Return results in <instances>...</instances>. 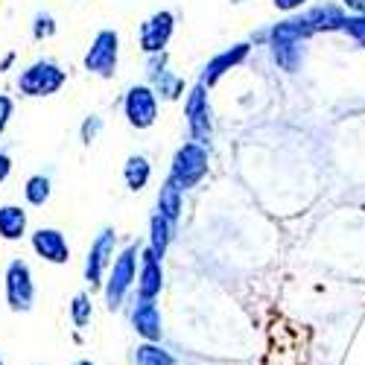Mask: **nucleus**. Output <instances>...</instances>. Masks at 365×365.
I'll return each instance as SVG.
<instances>
[{
	"mask_svg": "<svg viewBox=\"0 0 365 365\" xmlns=\"http://www.w3.org/2000/svg\"><path fill=\"white\" fill-rule=\"evenodd\" d=\"M79 365H91V362H79Z\"/></svg>",
	"mask_w": 365,
	"mask_h": 365,
	"instance_id": "7c9ffc66",
	"label": "nucleus"
},
{
	"mask_svg": "<svg viewBox=\"0 0 365 365\" xmlns=\"http://www.w3.org/2000/svg\"><path fill=\"white\" fill-rule=\"evenodd\" d=\"M26 228V217H24V210L15 207V205H6V207H0V237H6V240H18Z\"/></svg>",
	"mask_w": 365,
	"mask_h": 365,
	"instance_id": "2eb2a0df",
	"label": "nucleus"
},
{
	"mask_svg": "<svg viewBox=\"0 0 365 365\" xmlns=\"http://www.w3.org/2000/svg\"><path fill=\"white\" fill-rule=\"evenodd\" d=\"M170 36H173V15H170V12L152 15V18L140 26V33H138L140 47H143L146 53H161V50L167 47Z\"/></svg>",
	"mask_w": 365,
	"mask_h": 365,
	"instance_id": "1a4fd4ad",
	"label": "nucleus"
},
{
	"mask_svg": "<svg viewBox=\"0 0 365 365\" xmlns=\"http://www.w3.org/2000/svg\"><path fill=\"white\" fill-rule=\"evenodd\" d=\"M304 0H275V6L278 9H295V6H301Z\"/></svg>",
	"mask_w": 365,
	"mask_h": 365,
	"instance_id": "c85d7f7f",
	"label": "nucleus"
},
{
	"mask_svg": "<svg viewBox=\"0 0 365 365\" xmlns=\"http://www.w3.org/2000/svg\"><path fill=\"white\" fill-rule=\"evenodd\" d=\"M26 199L29 205H44L50 199V181L44 175H33L26 181Z\"/></svg>",
	"mask_w": 365,
	"mask_h": 365,
	"instance_id": "412c9836",
	"label": "nucleus"
},
{
	"mask_svg": "<svg viewBox=\"0 0 365 365\" xmlns=\"http://www.w3.org/2000/svg\"><path fill=\"white\" fill-rule=\"evenodd\" d=\"M138 365H173L167 354H161L158 348H140L138 354Z\"/></svg>",
	"mask_w": 365,
	"mask_h": 365,
	"instance_id": "b1692460",
	"label": "nucleus"
},
{
	"mask_svg": "<svg viewBox=\"0 0 365 365\" xmlns=\"http://www.w3.org/2000/svg\"><path fill=\"white\" fill-rule=\"evenodd\" d=\"M135 324H138V330L143 333V336H149V339H155L158 333H161V322H158V310H155V304H152L149 298H143L140 301V307L135 310Z\"/></svg>",
	"mask_w": 365,
	"mask_h": 365,
	"instance_id": "dca6fc26",
	"label": "nucleus"
},
{
	"mask_svg": "<svg viewBox=\"0 0 365 365\" xmlns=\"http://www.w3.org/2000/svg\"><path fill=\"white\" fill-rule=\"evenodd\" d=\"M9 114H12V100H9V97H0V132L6 129Z\"/></svg>",
	"mask_w": 365,
	"mask_h": 365,
	"instance_id": "bb28decb",
	"label": "nucleus"
},
{
	"mask_svg": "<svg viewBox=\"0 0 365 365\" xmlns=\"http://www.w3.org/2000/svg\"><path fill=\"white\" fill-rule=\"evenodd\" d=\"M53 33H56L53 18H50V15H38V18H36V38H50Z\"/></svg>",
	"mask_w": 365,
	"mask_h": 365,
	"instance_id": "393cba45",
	"label": "nucleus"
},
{
	"mask_svg": "<svg viewBox=\"0 0 365 365\" xmlns=\"http://www.w3.org/2000/svg\"><path fill=\"white\" fill-rule=\"evenodd\" d=\"M123 175H126V185H129L132 190H143L146 181H149V161L140 158V155H132V158L126 161Z\"/></svg>",
	"mask_w": 365,
	"mask_h": 365,
	"instance_id": "6ab92c4d",
	"label": "nucleus"
},
{
	"mask_svg": "<svg viewBox=\"0 0 365 365\" xmlns=\"http://www.w3.org/2000/svg\"><path fill=\"white\" fill-rule=\"evenodd\" d=\"M167 242H170V220L164 214H158V217H152V252L164 257Z\"/></svg>",
	"mask_w": 365,
	"mask_h": 365,
	"instance_id": "aec40b11",
	"label": "nucleus"
},
{
	"mask_svg": "<svg viewBox=\"0 0 365 365\" xmlns=\"http://www.w3.org/2000/svg\"><path fill=\"white\" fill-rule=\"evenodd\" d=\"M158 207H161V214H164L170 222L178 217V210H181V187L175 185L173 178L167 181V185L161 187V193H158Z\"/></svg>",
	"mask_w": 365,
	"mask_h": 365,
	"instance_id": "a211bd4d",
	"label": "nucleus"
},
{
	"mask_svg": "<svg viewBox=\"0 0 365 365\" xmlns=\"http://www.w3.org/2000/svg\"><path fill=\"white\" fill-rule=\"evenodd\" d=\"M126 117L135 129H149L158 117V103H155V91L138 85L126 94Z\"/></svg>",
	"mask_w": 365,
	"mask_h": 365,
	"instance_id": "20e7f679",
	"label": "nucleus"
},
{
	"mask_svg": "<svg viewBox=\"0 0 365 365\" xmlns=\"http://www.w3.org/2000/svg\"><path fill=\"white\" fill-rule=\"evenodd\" d=\"M33 246H36V252H38L41 257H47V260H53V263H65L68 255H71L65 237L58 234V231H53V228H41V231H36Z\"/></svg>",
	"mask_w": 365,
	"mask_h": 365,
	"instance_id": "9b49d317",
	"label": "nucleus"
},
{
	"mask_svg": "<svg viewBox=\"0 0 365 365\" xmlns=\"http://www.w3.org/2000/svg\"><path fill=\"white\" fill-rule=\"evenodd\" d=\"M85 68L91 73H100V76H114L117 68V36L111 29H103V33L94 38L88 56H85Z\"/></svg>",
	"mask_w": 365,
	"mask_h": 365,
	"instance_id": "39448f33",
	"label": "nucleus"
},
{
	"mask_svg": "<svg viewBox=\"0 0 365 365\" xmlns=\"http://www.w3.org/2000/svg\"><path fill=\"white\" fill-rule=\"evenodd\" d=\"M246 56H249V44H237V47L220 53L214 62H207V68H205V73H202V85H214L222 73H228L234 65H240Z\"/></svg>",
	"mask_w": 365,
	"mask_h": 365,
	"instance_id": "ddd939ff",
	"label": "nucleus"
},
{
	"mask_svg": "<svg viewBox=\"0 0 365 365\" xmlns=\"http://www.w3.org/2000/svg\"><path fill=\"white\" fill-rule=\"evenodd\" d=\"M316 33L307 18H289L272 29V56L284 71H295L301 65V41Z\"/></svg>",
	"mask_w": 365,
	"mask_h": 365,
	"instance_id": "f257e3e1",
	"label": "nucleus"
},
{
	"mask_svg": "<svg viewBox=\"0 0 365 365\" xmlns=\"http://www.w3.org/2000/svg\"><path fill=\"white\" fill-rule=\"evenodd\" d=\"M342 29H345V33H348L356 44H362V47H365V15H354V18H348Z\"/></svg>",
	"mask_w": 365,
	"mask_h": 365,
	"instance_id": "4be33fe9",
	"label": "nucleus"
},
{
	"mask_svg": "<svg viewBox=\"0 0 365 365\" xmlns=\"http://www.w3.org/2000/svg\"><path fill=\"white\" fill-rule=\"evenodd\" d=\"M149 73H152V82H155V88L161 91V97H167V100H175L181 94V88H185V82L170 76L164 71V56H161V62H152V71Z\"/></svg>",
	"mask_w": 365,
	"mask_h": 365,
	"instance_id": "f3484780",
	"label": "nucleus"
},
{
	"mask_svg": "<svg viewBox=\"0 0 365 365\" xmlns=\"http://www.w3.org/2000/svg\"><path fill=\"white\" fill-rule=\"evenodd\" d=\"M345 6H351V9H356L359 15H365V0H342Z\"/></svg>",
	"mask_w": 365,
	"mask_h": 365,
	"instance_id": "c756f323",
	"label": "nucleus"
},
{
	"mask_svg": "<svg viewBox=\"0 0 365 365\" xmlns=\"http://www.w3.org/2000/svg\"><path fill=\"white\" fill-rule=\"evenodd\" d=\"M73 322H76V327H85L91 322V301H88V295H76V301H73Z\"/></svg>",
	"mask_w": 365,
	"mask_h": 365,
	"instance_id": "5701e85b",
	"label": "nucleus"
},
{
	"mask_svg": "<svg viewBox=\"0 0 365 365\" xmlns=\"http://www.w3.org/2000/svg\"><path fill=\"white\" fill-rule=\"evenodd\" d=\"M207 173V152L202 143H185L178 152H175V158H173V173L170 178L175 181V185L181 190H187L193 185H199V181L205 178Z\"/></svg>",
	"mask_w": 365,
	"mask_h": 365,
	"instance_id": "f03ea898",
	"label": "nucleus"
},
{
	"mask_svg": "<svg viewBox=\"0 0 365 365\" xmlns=\"http://www.w3.org/2000/svg\"><path fill=\"white\" fill-rule=\"evenodd\" d=\"M65 85V71H58L53 62H38L29 71L21 73L18 79V88L29 97H47V94H56L58 88Z\"/></svg>",
	"mask_w": 365,
	"mask_h": 365,
	"instance_id": "7ed1b4c3",
	"label": "nucleus"
},
{
	"mask_svg": "<svg viewBox=\"0 0 365 365\" xmlns=\"http://www.w3.org/2000/svg\"><path fill=\"white\" fill-rule=\"evenodd\" d=\"M161 257L155 252H143V263H140V278H138V292L140 298H155L161 292Z\"/></svg>",
	"mask_w": 365,
	"mask_h": 365,
	"instance_id": "f8f14e48",
	"label": "nucleus"
},
{
	"mask_svg": "<svg viewBox=\"0 0 365 365\" xmlns=\"http://www.w3.org/2000/svg\"><path fill=\"white\" fill-rule=\"evenodd\" d=\"M9 170H12V164H9V158H6V155H0V185H4V178L9 175Z\"/></svg>",
	"mask_w": 365,
	"mask_h": 365,
	"instance_id": "cd10ccee",
	"label": "nucleus"
},
{
	"mask_svg": "<svg viewBox=\"0 0 365 365\" xmlns=\"http://www.w3.org/2000/svg\"><path fill=\"white\" fill-rule=\"evenodd\" d=\"M187 126L196 143H207L210 140V108H207V94H205V85H196L187 97Z\"/></svg>",
	"mask_w": 365,
	"mask_h": 365,
	"instance_id": "423d86ee",
	"label": "nucleus"
},
{
	"mask_svg": "<svg viewBox=\"0 0 365 365\" xmlns=\"http://www.w3.org/2000/svg\"><path fill=\"white\" fill-rule=\"evenodd\" d=\"M6 292H9L12 310H29V304H33V281H29L26 263L15 260L9 266V272H6Z\"/></svg>",
	"mask_w": 365,
	"mask_h": 365,
	"instance_id": "6e6552de",
	"label": "nucleus"
},
{
	"mask_svg": "<svg viewBox=\"0 0 365 365\" xmlns=\"http://www.w3.org/2000/svg\"><path fill=\"white\" fill-rule=\"evenodd\" d=\"M100 117H91V120H85V126H82V140L85 143H91V140H94L97 138V132H100Z\"/></svg>",
	"mask_w": 365,
	"mask_h": 365,
	"instance_id": "a878e982",
	"label": "nucleus"
},
{
	"mask_svg": "<svg viewBox=\"0 0 365 365\" xmlns=\"http://www.w3.org/2000/svg\"><path fill=\"white\" fill-rule=\"evenodd\" d=\"M307 21L313 24V29H342L348 18H345V12H342L339 6L327 4V6H316V9L307 15Z\"/></svg>",
	"mask_w": 365,
	"mask_h": 365,
	"instance_id": "4468645a",
	"label": "nucleus"
},
{
	"mask_svg": "<svg viewBox=\"0 0 365 365\" xmlns=\"http://www.w3.org/2000/svg\"><path fill=\"white\" fill-rule=\"evenodd\" d=\"M114 252V231H103L97 237V242L91 246L88 252V266H85V278L91 287H100L103 284V272L108 266V255Z\"/></svg>",
	"mask_w": 365,
	"mask_h": 365,
	"instance_id": "9d476101",
	"label": "nucleus"
},
{
	"mask_svg": "<svg viewBox=\"0 0 365 365\" xmlns=\"http://www.w3.org/2000/svg\"><path fill=\"white\" fill-rule=\"evenodd\" d=\"M135 255H138V249L132 246V249H126L123 255L114 260L111 281H108V292H106L111 310L120 307V301H123V295L129 292V287H132V281H135Z\"/></svg>",
	"mask_w": 365,
	"mask_h": 365,
	"instance_id": "0eeeda50",
	"label": "nucleus"
}]
</instances>
